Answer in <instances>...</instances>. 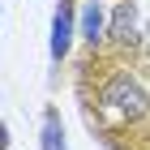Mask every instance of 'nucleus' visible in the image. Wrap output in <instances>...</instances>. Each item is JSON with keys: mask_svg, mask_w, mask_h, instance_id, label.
I'll list each match as a JSON object with an SVG mask.
<instances>
[{"mask_svg": "<svg viewBox=\"0 0 150 150\" xmlns=\"http://www.w3.org/2000/svg\"><path fill=\"white\" fill-rule=\"evenodd\" d=\"M43 150H64V142H60V120H56V116H47V125H43Z\"/></svg>", "mask_w": 150, "mask_h": 150, "instance_id": "obj_3", "label": "nucleus"}, {"mask_svg": "<svg viewBox=\"0 0 150 150\" xmlns=\"http://www.w3.org/2000/svg\"><path fill=\"white\" fill-rule=\"evenodd\" d=\"M69 35H73V0H60L56 26H52V56H56V60L69 52Z\"/></svg>", "mask_w": 150, "mask_h": 150, "instance_id": "obj_2", "label": "nucleus"}, {"mask_svg": "<svg viewBox=\"0 0 150 150\" xmlns=\"http://www.w3.org/2000/svg\"><path fill=\"white\" fill-rule=\"evenodd\" d=\"M99 26H103V13H99V4H90V9H86V39H99Z\"/></svg>", "mask_w": 150, "mask_h": 150, "instance_id": "obj_4", "label": "nucleus"}, {"mask_svg": "<svg viewBox=\"0 0 150 150\" xmlns=\"http://www.w3.org/2000/svg\"><path fill=\"white\" fill-rule=\"evenodd\" d=\"M86 81H94V90H86V112L90 120L120 137V133H137L150 125V90L137 77V69L120 56H99V64H86Z\"/></svg>", "mask_w": 150, "mask_h": 150, "instance_id": "obj_1", "label": "nucleus"}]
</instances>
